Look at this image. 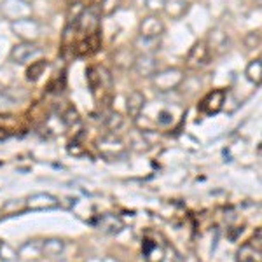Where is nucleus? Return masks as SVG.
Here are the masks:
<instances>
[{
    "label": "nucleus",
    "instance_id": "f257e3e1",
    "mask_svg": "<svg viewBox=\"0 0 262 262\" xmlns=\"http://www.w3.org/2000/svg\"><path fill=\"white\" fill-rule=\"evenodd\" d=\"M184 72L180 69H164V70H158L154 75H152V86L156 88V91L159 93H168L173 91L184 82Z\"/></svg>",
    "mask_w": 262,
    "mask_h": 262
},
{
    "label": "nucleus",
    "instance_id": "f03ea898",
    "mask_svg": "<svg viewBox=\"0 0 262 262\" xmlns=\"http://www.w3.org/2000/svg\"><path fill=\"white\" fill-rule=\"evenodd\" d=\"M0 14L9 23L32 18V6L27 0H2L0 2Z\"/></svg>",
    "mask_w": 262,
    "mask_h": 262
},
{
    "label": "nucleus",
    "instance_id": "7ed1b4c3",
    "mask_svg": "<svg viewBox=\"0 0 262 262\" xmlns=\"http://www.w3.org/2000/svg\"><path fill=\"white\" fill-rule=\"evenodd\" d=\"M12 32H14L16 37H19L21 42H35L40 37V23L33 18H25L19 21H14L11 23Z\"/></svg>",
    "mask_w": 262,
    "mask_h": 262
},
{
    "label": "nucleus",
    "instance_id": "20e7f679",
    "mask_svg": "<svg viewBox=\"0 0 262 262\" xmlns=\"http://www.w3.org/2000/svg\"><path fill=\"white\" fill-rule=\"evenodd\" d=\"M210 58H212V53H210L208 46H206L205 40H200L192 46L191 51H189L187 58H185V65L192 70H200L203 67H206L210 63Z\"/></svg>",
    "mask_w": 262,
    "mask_h": 262
},
{
    "label": "nucleus",
    "instance_id": "39448f33",
    "mask_svg": "<svg viewBox=\"0 0 262 262\" xmlns=\"http://www.w3.org/2000/svg\"><path fill=\"white\" fill-rule=\"evenodd\" d=\"M86 75L93 93H96L98 90L101 91L112 90V75L105 67H91V69H88Z\"/></svg>",
    "mask_w": 262,
    "mask_h": 262
},
{
    "label": "nucleus",
    "instance_id": "423d86ee",
    "mask_svg": "<svg viewBox=\"0 0 262 262\" xmlns=\"http://www.w3.org/2000/svg\"><path fill=\"white\" fill-rule=\"evenodd\" d=\"M227 98V91L226 90H213L200 101V112H203L205 116H215L224 108Z\"/></svg>",
    "mask_w": 262,
    "mask_h": 262
},
{
    "label": "nucleus",
    "instance_id": "0eeeda50",
    "mask_svg": "<svg viewBox=\"0 0 262 262\" xmlns=\"http://www.w3.org/2000/svg\"><path fill=\"white\" fill-rule=\"evenodd\" d=\"M42 49L35 42H19L16 44L11 51V60L18 65H25V63L35 60L37 56H40Z\"/></svg>",
    "mask_w": 262,
    "mask_h": 262
},
{
    "label": "nucleus",
    "instance_id": "6e6552de",
    "mask_svg": "<svg viewBox=\"0 0 262 262\" xmlns=\"http://www.w3.org/2000/svg\"><path fill=\"white\" fill-rule=\"evenodd\" d=\"M164 33V23L158 14H150L140 21V37L145 39H161Z\"/></svg>",
    "mask_w": 262,
    "mask_h": 262
},
{
    "label": "nucleus",
    "instance_id": "1a4fd4ad",
    "mask_svg": "<svg viewBox=\"0 0 262 262\" xmlns=\"http://www.w3.org/2000/svg\"><path fill=\"white\" fill-rule=\"evenodd\" d=\"M98 149L105 158H119L126 152V145L121 138L114 137V135H107V137L98 140Z\"/></svg>",
    "mask_w": 262,
    "mask_h": 262
},
{
    "label": "nucleus",
    "instance_id": "9d476101",
    "mask_svg": "<svg viewBox=\"0 0 262 262\" xmlns=\"http://www.w3.org/2000/svg\"><path fill=\"white\" fill-rule=\"evenodd\" d=\"M205 42L212 54H224L231 46L229 35H227L222 28H213V30L208 33V39Z\"/></svg>",
    "mask_w": 262,
    "mask_h": 262
},
{
    "label": "nucleus",
    "instance_id": "9b49d317",
    "mask_svg": "<svg viewBox=\"0 0 262 262\" xmlns=\"http://www.w3.org/2000/svg\"><path fill=\"white\" fill-rule=\"evenodd\" d=\"M100 11L96 9H84V12L79 16V19L75 21V27L79 28V32H82L84 35L88 33H95L100 28Z\"/></svg>",
    "mask_w": 262,
    "mask_h": 262
},
{
    "label": "nucleus",
    "instance_id": "f8f14e48",
    "mask_svg": "<svg viewBox=\"0 0 262 262\" xmlns=\"http://www.w3.org/2000/svg\"><path fill=\"white\" fill-rule=\"evenodd\" d=\"M58 205H60V200L49 192L32 194V196L25 201V206H27L28 210H51V208H56Z\"/></svg>",
    "mask_w": 262,
    "mask_h": 262
},
{
    "label": "nucleus",
    "instance_id": "ddd939ff",
    "mask_svg": "<svg viewBox=\"0 0 262 262\" xmlns=\"http://www.w3.org/2000/svg\"><path fill=\"white\" fill-rule=\"evenodd\" d=\"M133 69L142 77H152L158 72V60L154 58V54H140L135 60Z\"/></svg>",
    "mask_w": 262,
    "mask_h": 262
},
{
    "label": "nucleus",
    "instance_id": "4468645a",
    "mask_svg": "<svg viewBox=\"0 0 262 262\" xmlns=\"http://www.w3.org/2000/svg\"><path fill=\"white\" fill-rule=\"evenodd\" d=\"M95 226L98 227L100 231L107 232V234H116V232H119V231L124 229V222L121 221V217H117V215H112V213L100 215V217L96 219Z\"/></svg>",
    "mask_w": 262,
    "mask_h": 262
},
{
    "label": "nucleus",
    "instance_id": "2eb2a0df",
    "mask_svg": "<svg viewBox=\"0 0 262 262\" xmlns=\"http://www.w3.org/2000/svg\"><path fill=\"white\" fill-rule=\"evenodd\" d=\"M143 108H145V96L140 91H133L126 100V112H128L129 119L137 121L138 117L143 114Z\"/></svg>",
    "mask_w": 262,
    "mask_h": 262
},
{
    "label": "nucleus",
    "instance_id": "dca6fc26",
    "mask_svg": "<svg viewBox=\"0 0 262 262\" xmlns=\"http://www.w3.org/2000/svg\"><path fill=\"white\" fill-rule=\"evenodd\" d=\"M100 48H101L100 32L88 33V35H84V39L77 44V54L79 56H91V54H95Z\"/></svg>",
    "mask_w": 262,
    "mask_h": 262
},
{
    "label": "nucleus",
    "instance_id": "f3484780",
    "mask_svg": "<svg viewBox=\"0 0 262 262\" xmlns=\"http://www.w3.org/2000/svg\"><path fill=\"white\" fill-rule=\"evenodd\" d=\"M184 108L180 105H171V107H164V108H159L158 111V117H156V124L158 126H171L175 124L177 119L182 116Z\"/></svg>",
    "mask_w": 262,
    "mask_h": 262
},
{
    "label": "nucleus",
    "instance_id": "a211bd4d",
    "mask_svg": "<svg viewBox=\"0 0 262 262\" xmlns=\"http://www.w3.org/2000/svg\"><path fill=\"white\" fill-rule=\"evenodd\" d=\"M18 257L23 260H37L42 257V239H30L18 250Z\"/></svg>",
    "mask_w": 262,
    "mask_h": 262
},
{
    "label": "nucleus",
    "instance_id": "6ab92c4d",
    "mask_svg": "<svg viewBox=\"0 0 262 262\" xmlns=\"http://www.w3.org/2000/svg\"><path fill=\"white\" fill-rule=\"evenodd\" d=\"M63 250H65V242L60 238H48L42 239V257H58L61 255Z\"/></svg>",
    "mask_w": 262,
    "mask_h": 262
},
{
    "label": "nucleus",
    "instance_id": "aec40b11",
    "mask_svg": "<svg viewBox=\"0 0 262 262\" xmlns=\"http://www.w3.org/2000/svg\"><path fill=\"white\" fill-rule=\"evenodd\" d=\"M163 11H166L171 19H180L187 12V0H166Z\"/></svg>",
    "mask_w": 262,
    "mask_h": 262
},
{
    "label": "nucleus",
    "instance_id": "412c9836",
    "mask_svg": "<svg viewBox=\"0 0 262 262\" xmlns=\"http://www.w3.org/2000/svg\"><path fill=\"white\" fill-rule=\"evenodd\" d=\"M135 60H137V54L129 48H121L114 54V61H116V65L119 69H131L135 65Z\"/></svg>",
    "mask_w": 262,
    "mask_h": 262
},
{
    "label": "nucleus",
    "instance_id": "4be33fe9",
    "mask_svg": "<svg viewBox=\"0 0 262 262\" xmlns=\"http://www.w3.org/2000/svg\"><path fill=\"white\" fill-rule=\"evenodd\" d=\"M245 77H247L252 84H255L257 88L260 86V81H262V60L260 58H255V60H252L248 63L247 69H245Z\"/></svg>",
    "mask_w": 262,
    "mask_h": 262
},
{
    "label": "nucleus",
    "instance_id": "5701e85b",
    "mask_svg": "<svg viewBox=\"0 0 262 262\" xmlns=\"http://www.w3.org/2000/svg\"><path fill=\"white\" fill-rule=\"evenodd\" d=\"M236 257H238V262H260V250H257L250 243H247L239 248Z\"/></svg>",
    "mask_w": 262,
    "mask_h": 262
},
{
    "label": "nucleus",
    "instance_id": "b1692460",
    "mask_svg": "<svg viewBox=\"0 0 262 262\" xmlns=\"http://www.w3.org/2000/svg\"><path fill=\"white\" fill-rule=\"evenodd\" d=\"M161 46V39H145V37L138 35L137 42H135V48H138L143 54H154L156 51Z\"/></svg>",
    "mask_w": 262,
    "mask_h": 262
},
{
    "label": "nucleus",
    "instance_id": "393cba45",
    "mask_svg": "<svg viewBox=\"0 0 262 262\" xmlns=\"http://www.w3.org/2000/svg\"><path fill=\"white\" fill-rule=\"evenodd\" d=\"M143 252H145L147 262H163L164 259V250L161 247H158L156 243L145 242L143 243Z\"/></svg>",
    "mask_w": 262,
    "mask_h": 262
},
{
    "label": "nucleus",
    "instance_id": "a878e982",
    "mask_svg": "<svg viewBox=\"0 0 262 262\" xmlns=\"http://www.w3.org/2000/svg\"><path fill=\"white\" fill-rule=\"evenodd\" d=\"M105 126H107V129L111 133H116V131H119L124 126V117L117 112H111L107 119H105Z\"/></svg>",
    "mask_w": 262,
    "mask_h": 262
},
{
    "label": "nucleus",
    "instance_id": "bb28decb",
    "mask_svg": "<svg viewBox=\"0 0 262 262\" xmlns=\"http://www.w3.org/2000/svg\"><path fill=\"white\" fill-rule=\"evenodd\" d=\"M46 69H48V61L44 60L32 63V67L27 70V79L28 81H37V79H40V75L44 74Z\"/></svg>",
    "mask_w": 262,
    "mask_h": 262
},
{
    "label": "nucleus",
    "instance_id": "cd10ccee",
    "mask_svg": "<svg viewBox=\"0 0 262 262\" xmlns=\"http://www.w3.org/2000/svg\"><path fill=\"white\" fill-rule=\"evenodd\" d=\"M63 122H65V126L67 128H79L81 129L82 128V124H81V117H79V114L75 108H69L65 114H63Z\"/></svg>",
    "mask_w": 262,
    "mask_h": 262
},
{
    "label": "nucleus",
    "instance_id": "c85d7f7f",
    "mask_svg": "<svg viewBox=\"0 0 262 262\" xmlns=\"http://www.w3.org/2000/svg\"><path fill=\"white\" fill-rule=\"evenodd\" d=\"M121 0H101L100 2V14L103 16H112L114 12L119 9Z\"/></svg>",
    "mask_w": 262,
    "mask_h": 262
},
{
    "label": "nucleus",
    "instance_id": "c756f323",
    "mask_svg": "<svg viewBox=\"0 0 262 262\" xmlns=\"http://www.w3.org/2000/svg\"><path fill=\"white\" fill-rule=\"evenodd\" d=\"M84 9H86V7H84L81 2H74V4H72L70 9H69V23L75 25V21L79 19V16L82 14Z\"/></svg>",
    "mask_w": 262,
    "mask_h": 262
},
{
    "label": "nucleus",
    "instance_id": "7c9ffc66",
    "mask_svg": "<svg viewBox=\"0 0 262 262\" xmlns=\"http://www.w3.org/2000/svg\"><path fill=\"white\" fill-rule=\"evenodd\" d=\"M245 46L247 49H257L260 46V32H250L245 37Z\"/></svg>",
    "mask_w": 262,
    "mask_h": 262
},
{
    "label": "nucleus",
    "instance_id": "2f4dec72",
    "mask_svg": "<svg viewBox=\"0 0 262 262\" xmlns=\"http://www.w3.org/2000/svg\"><path fill=\"white\" fill-rule=\"evenodd\" d=\"M164 2H166V0H145V7L156 14V12L164 9Z\"/></svg>",
    "mask_w": 262,
    "mask_h": 262
},
{
    "label": "nucleus",
    "instance_id": "473e14b6",
    "mask_svg": "<svg viewBox=\"0 0 262 262\" xmlns=\"http://www.w3.org/2000/svg\"><path fill=\"white\" fill-rule=\"evenodd\" d=\"M12 103H14V100H12L9 95H6L4 91H0V112L7 111V108H9Z\"/></svg>",
    "mask_w": 262,
    "mask_h": 262
},
{
    "label": "nucleus",
    "instance_id": "72a5a7b5",
    "mask_svg": "<svg viewBox=\"0 0 262 262\" xmlns=\"http://www.w3.org/2000/svg\"><path fill=\"white\" fill-rule=\"evenodd\" d=\"M25 206V201H16V200H12V201H9L7 203L6 206H4V212H7V213H11V210L12 208H16V210H21Z\"/></svg>",
    "mask_w": 262,
    "mask_h": 262
},
{
    "label": "nucleus",
    "instance_id": "f704fd0d",
    "mask_svg": "<svg viewBox=\"0 0 262 262\" xmlns=\"http://www.w3.org/2000/svg\"><path fill=\"white\" fill-rule=\"evenodd\" d=\"M262 2V0H257V4H260Z\"/></svg>",
    "mask_w": 262,
    "mask_h": 262
},
{
    "label": "nucleus",
    "instance_id": "c9c22d12",
    "mask_svg": "<svg viewBox=\"0 0 262 262\" xmlns=\"http://www.w3.org/2000/svg\"><path fill=\"white\" fill-rule=\"evenodd\" d=\"M0 247H2V242H0Z\"/></svg>",
    "mask_w": 262,
    "mask_h": 262
}]
</instances>
